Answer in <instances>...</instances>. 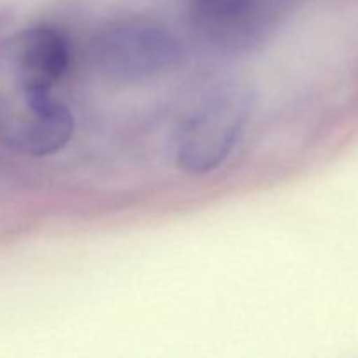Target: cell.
<instances>
[{
    "label": "cell",
    "instance_id": "obj_1",
    "mask_svg": "<svg viewBox=\"0 0 358 358\" xmlns=\"http://www.w3.org/2000/svg\"><path fill=\"white\" fill-rule=\"evenodd\" d=\"M69 58L52 27L24 28L0 45V142L10 150L44 157L70 142L72 112L51 94Z\"/></svg>",
    "mask_w": 358,
    "mask_h": 358
},
{
    "label": "cell",
    "instance_id": "obj_2",
    "mask_svg": "<svg viewBox=\"0 0 358 358\" xmlns=\"http://www.w3.org/2000/svg\"><path fill=\"white\" fill-rule=\"evenodd\" d=\"M252 112V94L231 84L210 93L177 135V163L191 175L220 166L236 147Z\"/></svg>",
    "mask_w": 358,
    "mask_h": 358
},
{
    "label": "cell",
    "instance_id": "obj_3",
    "mask_svg": "<svg viewBox=\"0 0 358 358\" xmlns=\"http://www.w3.org/2000/svg\"><path fill=\"white\" fill-rule=\"evenodd\" d=\"M91 59L101 76L119 83H140L177 69L182 48L159 23L126 20L94 35Z\"/></svg>",
    "mask_w": 358,
    "mask_h": 358
},
{
    "label": "cell",
    "instance_id": "obj_4",
    "mask_svg": "<svg viewBox=\"0 0 358 358\" xmlns=\"http://www.w3.org/2000/svg\"><path fill=\"white\" fill-rule=\"evenodd\" d=\"M187 6L201 37L217 48L240 51L261 35L257 0H187Z\"/></svg>",
    "mask_w": 358,
    "mask_h": 358
}]
</instances>
